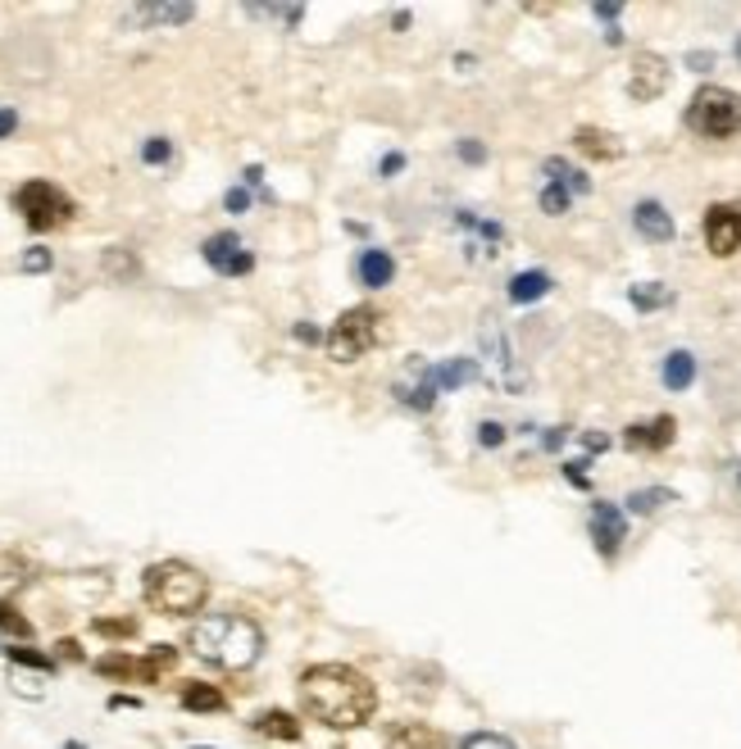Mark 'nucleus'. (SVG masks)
Masks as SVG:
<instances>
[{
	"label": "nucleus",
	"mask_w": 741,
	"mask_h": 749,
	"mask_svg": "<svg viewBox=\"0 0 741 749\" xmlns=\"http://www.w3.org/2000/svg\"><path fill=\"white\" fill-rule=\"evenodd\" d=\"M300 709L332 732H355L378 713V686L350 663H314L300 673Z\"/></svg>",
	"instance_id": "nucleus-1"
},
{
	"label": "nucleus",
	"mask_w": 741,
	"mask_h": 749,
	"mask_svg": "<svg viewBox=\"0 0 741 749\" xmlns=\"http://www.w3.org/2000/svg\"><path fill=\"white\" fill-rule=\"evenodd\" d=\"M187 645H192V654L200 663L223 667V673H246V667H255L260 654H264V632H260L255 617L227 609V613L196 617Z\"/></svg>",
	"instance_id": "nucleus-2"
},
{
	"label": "nucleus",
	"mask_w": 741,
	"mask_h": 749,
	"mask_svg": "<svg viewBox=\"0 0 741 749\" xmlns=\"http://www.w3.org/2000/svg\"><path fill=\"white\" fill-rule=\"evenodd\" d=\"M141 596L150 609H160L169 617H192L206 609L210 600V582L200 567L183 563V559H164V563H150L146 577H141Z\"/></svg>",
	"instance_id": "nucleus-3"
},
{
	"label": "nucleus",
	"mask_w": 741,
	"mask_h": 749,
	"mask_svg": "<svg viewBox=\"0 0 741 749\" xmlns=\"http://www.w3.org/2000/svg\"><path fill=\"white\" fill-rule=\"evenodd\" d=\"M687 127L709 141L737 137L741 133V96L728 87H701L692 96V105H687Z\"/></svg>",
	"instance_id": "nucleus-4"
},
{
	"label": "nucleus",
	"mask_w": 741,
	"mask_h": 749,
	"mask_svg": "<svg viewBox=\"0 0 741 749\" xmlns=\"http://www.w3.org/2000/svg\"><path fill=\"white\" fill-rule=\"evenodd\" d=\"M378 341H382V314L373 304H355V309H346L337 323H332L328 354L337 359V364H355V359H365Z\"/></svg>",
	"instance_id": "nucleus-5"
},
{
	"label": "nucleus",
	"mask_w": 741,
	"mask_h": 749,
	"mask_svg": "<svg viewBox=\"0 0 741 749\" xmlns=\"http://www.w3.org/2000/svg\"><path fill=\"white\" fill-rule=\"evenodd\" d=\"M14 210L23 214V223L33 232H50V227L73 219V200L55 183H46V177H28V183L14 191Z\"/></svg>",
	"instance_id": "nucleus-6"
},
{
	"label": "nucleus",
	"mask_w": 741,
	"mask_h": 749,
	"mask_svg": "<svg viewBox=\"0 0 741 749\" xmlns=\"http://www.w3.org/2000/svg\"><path fill=\"white\" fill-rule=\"evenodd\" d=\"M200 260H206L219 277H246L255 269V254L242 246L237 232H214V237H206V246H200Z\"/></svg>",
	"instance_id": "nucleus-7"
},
{
	"label": "nucleus",
	"mask_w": 741,
	"mask_h": 749,
	"mask_svg": "<svg viewBox=\"0 0 741 749\" xmlns=\"http://www.w3.org/2000/svg\"><path fill=\"white\" fill-rule=\"evenodd\" d=\"M705 246H709V254H719V260L741 250V200L709 204L705 210Z\"/></svg>",
	"instance_id": "nucleus-8"
},
{
	"label": "nucleus",
	"mask_w": 741,
	"mask_h": 749,
	"mask_svg": "<svg viewBox=\"0 0 741 749\" xmlns=\"http://www.w3.org/2000/svg\"><path fill=\"white\" fill-rule=\"evenodd\" d=\"M482 350H487L492 377L505 386V391H523V386H528V373H523V364H519L515 346H509L505 327H482Z\"/></svg>",
	"instance_id": "nucleus-9"
},
{
	"label": "nucleus",
	"mask_w": 741,
	"mask_h": 749,
	"mask_svg": "<svg viewBox=\"0 0 741 749\" xmlns=\"http://www.w3.org/2000/svg\"><path fill=\"white\" fill-rule=\"evenodd\" d=\"M442 396V386H437V373H432V364H423V359H410L405 364V373L396 377V400L405 409H415V413H428L432 404H437Z\"/></svg>",
	"instance_id": "nucleus-10"
},
{
	"label": "nucleus",
	"mask_w": 741,
	"mask_h": 749,
	"mask_svg": "<svg viewBox=\"0 0 741 749\" xmlns=\"http://www.w3.org/2000/svg\"><path fill=\"white\" fill-rule=\"evenodd\" d=\"M664 91H669V64H664L655 50H642V55L632 60V73H628V96L646 105V100H655Z\"/></svg>",
	"instance_id": "nucleus-11"
},
{
	"label": "nucleus",
	"mask_w": 741,
	"mask_h": 749,
	"mask_svg": "<svg viewBox=\"0 0 741 749\" xmlns=\"http://www.w3.org/2000/svg\"><path fill=\"white\" fill-rule=\"evenodd\" d=\"M586 527H592V540H596L601 559H615V554H619L623 536H628V519H623L619 504L596 500V504H592V519H586Z\"/></svg>",
	"instance_id": "nucleus-12"
},
{
	"label": "nucleus",
	"mask_w": 741,
	"mask_h": 749,
	"mask_svg": "<svg viewBox=\"0 0 741 749\" xmlns=\"http://www.w3.org/2000/svg\"><path fill=\"white\" fill-rule=\"evenodd\" d=\"M674 436H678V423L669 419V413H659V419H651V423H632L623 432V446L642 450V454H655V450H669Z\"/></svg>",
	"instance_id": "nucleus-13"
},
{
	"label": "nucleus",
	"mask_w": 741,
	"mask_h": 749,
	"mask_svg": "<svg viewBox=\"0 0 741 749\" xmlns=\"http://www.w3.org/2000/svg\"><path fill=\"white\" fill-rule=\"evenodd\" d=\"M382 749H450V740L428 722H392L387 736H382Z\"/></svg>",
	"instance_id": "nucleus-14"
},
{
	"label": "nucleus",
	"mask_w": 741,
	"mask_h": 749,
	"mask_svg": "<svg viewBox=\"0 0 741 749\" xmlns=\"http://www.w3.org/2000/svg\"><path fill=\"white\" fill-rule=\"evenodd\" d=\"M632 227L642 232L646 241H655V246L674 241V214L664 210L659 200H637V210H632Z\"/></svg>",
	"instance_id": "nucleus-15"
},
{
	"label": "nucleus",
	"mask_w": 741,
	"mask_h": 749,
	"mask_svg": "<svg viewBox=\"0 0 741 749\" xmlns=\"http://www.w3.org/2000/svg\"><path fill=\"white\" fill-rule=\"evenodd\" d=\"M355 277H360V287H369V291H382L387 282L396 277V260L387 250H378V246H369V250H360L355 254Z\"/></svg>",
	"instance_id": "nucleus-16"
},
{
	"label": "nucleus",
	"mask_w": 741,
	"mask_h": 749,
	"mask_svg": "<svg viewBox=\"0 0 741 749\" xmlns=\"http://www.w3.org/2000/svg\"><path fill=\"white\" fill-rule=\"evenodd\" d=\"M196 18V5H187V0H160V5H133L127 10V23L133 28H150V23H192Z\"/></svg>",
	"instance_id": "nucleus-17"
},
{
	"label": "nucleus",
	"mask_w": 741,
	"mask_h": 749,
	"mask_svg": "<svg viewBox=\"0 0 741 749\" xmlns=\"http://www.w3.org/2000/svg\"><path fill=\"white\" fill-rule=\"evenodd\" d=\"M177 700H183L187 713H223L227 709V695L219 686H206V682H187Z\"/></svg>",
	"instance_id": "nucleus-18"
},
{
	"label": "nucleus",
	"mask_w": 741,
	"mask_h": 749,
	"mask_svg": "<svg viewBox=\"0 0 741 749\" xmlns=\"http://www.w3.org/2000/svg\"><path fill=\"white\" fill-rule=\"evenodd\" d=\"M177 667V650L173 645H150V650L137 659V682H160L164 673Z\"/></svg>",
	"instance_id": "nucleus-19"
},
{
	"label": "nucleus",
	"mask_w": 741,
	"mask_h": 749,
	"mask_svg": "<svg viewBox=\"0 0 741 749\" xmlns=\"http://www.w3.org/2000/svg\"><path fill=\"white\" fill-rule=\"evenodd\" d=\"M573 146L586 154V160H619V141L609 133H601V127H578Z\"/></svg>",
	"instance_id": "nucleus-20"
},
{
	"label": "nucleus",
	"mask_w": 741,
	"mask_h": 749,
	"mask_svg": "<svg viewBox=\"0 0 741 749\" xmlns=\"http://www.w3.org/2000/svg\"><path fill=\"white\" fill-rule=\"evenodd\" d=\"M551 287H555L551 273H542V269H528V273H519L515 282H509V300H515V304H532V300H542Z\"/></svg>",
	"instance_id": "nucleus-21"
},
{
	"label": "nucleus",
	"mask_w": 741,
	"mask_h": 749,
	"mask_svg": "<svg viewBox=\"0 0 741 749\" xmlns=\"http://www.w3.org/2000/svg\"><path fill=\"white\" fill-rule=\"evenodd\" d=\"M664 386H669V391H687V386H692V377H696V359L687 354V350H674V354H664Z\"/></svg>",
	"instance_id": "nucleus-22"
},
{
	"label": "nucleus",
	"mask_w": 741,
	"mask_h": 749,
	"mask_svg": "<svg viewBox=\"0 0 741 749\" xmlns=\"http://www.w3.org/2000/svg\"><path fill=\"white\" fill-rule=\"evenodd\" d=\"M255 732L269 736V740H300V722L283 709H269V713L255 717Z\"/></svg>",
	"instance_id": "nucleus-23"
},
{
	"label": "nucleus",
	"mask_w": 741,
	"mask_h": 749,
	"mask_svg": "<svg viewBox=\"0 0 741 749\" xmlns=\"http://www.w3.org/2000/svg\"><path fill=\"white\" fill-rule=\"evenodd\" d=\"M432 373H437L442 391H455V386L478 377V359H446V364H432Z\"/></svg>",
	"instance_id": "nucleus-24"
},
{
	"label": "nucleus",
	"mask_w": 741,
	"mask_h": 749,
	"mask_svg": "<svg viewBox=\"0 0 741 749\" xmlns=\"http://www.w3.org/2000/svg\"><path fill=\"white\" fill-rule=\"evenodd\" d=\"M542 173H546V183L569 187V196H586V191H592V183H586V173L569 168L565 160H546V164H542Z\"/></svg>",
	"instance_id": "nucleus-25"
},
{
	"label": "nucleus",
	"mask_w": 741,
	"mask_h": 749,
	"mask_svg": "<svg viewBox=\"0 0 741 749\" xmlns=\"http://www.w3.org/2000/svg\"><path fill=\"white\" fill-rule=\"evenodd\" d=\"M628 300L642 309V314H651V309H664V304H674V291L664 287V282H637V287L628 291Z\"/></svg>",
	"instance_id": "nucleus-26"
},
{
	"label": "nucleus",
	"mask_w": 741,
	"mask_h": 749,
	"mask_svg": "<svg viewBox=\"0 0 741 749\" xmlns=\"http://www.w3.org/2000/svg\"><path fill=\"white\" fill-rule=\"evenodd\" d=\"M678 496L669 486H646V490H632L628 496V509L632 513H655V509H664V504H674Z\"/></svg>",
	"instance_id": "nucleus-27"
},
{
	"label": "nucleus",
	"mask_w": 741,
	"mask_h": 749,
	"mask_svg": "<svg viewBox=\"0 0 741 749\" xmlns=\"http://www.w3.org/2000/svg\"><path fill=\"white\" fill-rule=\"evenodd\" d=\"M96 673H100V677H114V682H137V659H127V654H106V659H96Z\"/></svg>",
	"instance_id": "nucleus-28"
},
{
	"label": "nucleus",
	"mask_w": 741,
	"mask_h": 749,
	"mask_svg": "<svg viewBox=\"0 0 741 749\" xmlns=\"http://www.w3.org/2000/svg\"><path fill=\"white\" fill-rule=\"evenodd\" d=\"M5 659L23 663V667H37V673H55V654H37L28 645H5Z\"/></svg>",
	"instance_id": "nucleus-29"
},
{
	"label": "nucleus",
	"mask_w": 741,
	"mask_h": 749,
	"mask_svg": "<svg viewBox=\"0 0 741 749\" xmlns=\"http://www.w3.org/2000/svg\"><path fill=\"white\" fill-rule=\"evenodd\" d=\"M0 632L14 636V640H33V623H28V617H23L10 600H0Z\"/></svg>",
	"instance_id": "nucleus-30"
},
{
	"label": "nucleus",
	"mask_w": 741,
	"mask_h": 749,
	"mask_svg": "<svg viewBox=\"0 0 741 749\" xmlns=\"http://www.w3.org/2000/svg\"><path fill=\"white\" fill-rule=\"evenodd\" d=\"M569 204H573L569 187H559V183H546V187H542V210H546L551 219H559V214H569Z\"/></svg>",
	"instance_id": "nucleus-31"
},
{
	"label": "nucleus",
	"mask_w": 741,
	"mask_h": 749,
	"mask_svg": "<svg viewBox=\"0 0 741 749\" xmlns=\"http://www.w3.org/2000/svg\"><path fill=\"white\" fill-rule=\"evenodd\" d=\"M50 264H55V254L46 246H28L18 254V273H50Z\"/></svg>",
	"instance_id": "nucleus-32"
},
{
	"label": "nucleus",
	"mask_w": 741,
	"mask_h": 749,
	"mask_svg": "<svg viewBox=\"0 0 741 749\" xmlns=\"http://www.w3.org/2000/svg\"><path fill=\"white\" fill-rule=\"evenodd\" d=\"M246 14H255V18H283V23H300V18H305V5H246Z\"/></svg>",
	"instance_id": "nucleus-33"
},
{
	"label": "nucleus",
	"mask_w": 741,
	"mask_h": 749,
	"mask_svg": "<svg viewBox=\"0 0 741 749\" xmlns=\"http://www.w3.org/2000/svg\"><path fill=\"white\" fill-rule=\"evenodd\" d=\"M91 632L96 636H137V623L133 617H96Z\"/></svg>",
	"instance_id": "nucleus-34"
},
{
	"label": "nucleus",
	"mask_w": 741,
	"mask_h": 749,
	"mask_svg": "<svg viewBox=\"0 0 741 749\" xmlns=\"http://www.w3.org/2000/svg\"><path fill=\"white\" fill-rule=\"evenodd\" d=\"M459 749H519L509 736H496V732H473L469 740H459Z\"/></svg>",
	"instance_id": "nucleus-35"
},
{
	"label": "nucleus",
	"mask_w": 741,
	"mask_h": 749,
	"mask_svg": "<svg viewBox=\"0 0 741 749\" xmlns=\"http://www.w3.org/2000/svg\"><path fill=\"white\" fill-rule=\"evenodd\" d=\"M28 573H33V563L23 554H0V577H5V582H23Z\"/></svg>",
	"instance_id": "nucleus-36"
},
{
	"label": "nucleus",
	"mask_w": 741,
	"mask_h": 749,
	"mask_svg": "<svg viewBox=\"0 0 741 749\" xmlns=\"http://www.w3.org/2000/svg\"><path fill=\"white\" fill-rule=\"evenodd\" d=\"M141 160H146V164H169V160H173L169 137H150V141L141 146Z\"/></svg>",
	"instance_id": "nucleus-37"
},
{
	"label": "nucleus",
	"mask_w": 741,
	"mask_h": 749,
	"mask_svg": "<svg viewBox=\"0 0 741 749\" xmlns=\"http://www.w3.org/2000/svg\"><path fill=\"white\" fill-rule=\"evenodd\" d=\"M106 269H110L114 277H133V273H137V260H133V254H123V246H114V250L106 254Z\"/></svg>",
	"instance_id": "nucleus-38"
},
{
	"label": "nucleus",
	"mask_w": 741,
	"mask_h": 749,
	"mask_svg": "<svg viewBox=\"0 0 741 749\" xmlns=\"http://www.w3.org/2000/svg\"><path fill=\"white\" fill-rule=\"evenodd\" d=\"M223 210H227V214H246V210H250V187H227Z\"/></svg>",
	"instance_id": "nucleus-39"
},
{
	"label": "nucleus",
	"mask_w": 741,
	"mask_h": 749,
	"mask_svg": "<svg viewBox=\"0 0 741 749\" xmlns=\"http://www.w3.org/2000/svg\"><path fill=\"white\" fill-rule=\"evenodd\" d=\"M478 446H505V427L501 423H478Z\"/></svg>",
	"instance_id": "nucleus-40"
},
{
	"label": "nucleus",
	"mask_w": 741,
	"mask_h": 749,
	"mask_svg": "<svg viewBox=\"0 0 741 749\" xmlns=\"http://www.w3.org/2000/svg\"><path fill=\"white\" fill-rule=\"evenodd\" d=\"M455 150H459V160H465V164H482V160H487V150H482V141H459Z\"/></svg>",
	"instance_id": "nucleus-41"
},
{
	"label": "nucleus",
	"mask_w": 741,
	"mask_h": 749,
	"mask_svg": "<svg viewBox=\"0 0 741 749\" xmlns=\"http://www.w3.org/2000/svg\"><path fill=\"white\" fill-rule=\"evenodd\" d=\"M565 477L578 486V490H586L592 482H586V459H573V463H565Z\"/></svg>",
	"instance_id": "nucleus-42"
},
{
	"label": "nucleus",
	"mask_w": 741,
	"mask_h": 749,
	"mask_svg": "<svg viewBox=\"0 0 741 749\" xmlns=\"http://www.w3.org/2000/svg\"><path fill=\"white\" fill-rule=\"evenodd\" d=\"M292 337H296L300 346H319V341H323V332H319V327H310V323H296V327H292Z\"/></svg>",
	"instance_id": "nucleus-43"
},
{
	"label": "nucleus",
	"mask_w": 741,
	"mask_h": 749,
	"mask_svg": "<svg viewBox=\"0 0 741 749\" xmlns=\"http://www.w3.org/2000/svg\"><path fill=\"white\" fill-rule=\"evenodd\" d=\"M400 168H405V154H396V150H392V154H382V160H378V173H382V177H396Z\"/></svg>",
	"instance_id": "nucleus-44"
},
{
	"label": "nucleus",
	"mask_w": 741,
	"mask_h": 749,
	"mask_svg": "<svg viewBox=\"0 0 741 749\" xmlns=\"http://www.w3.org/2000/svg\"><path fill=\"white\" fill-rule=\"evenodd\" d=\"M55 659H69V663H83V650H78V640H60V645H55Z\"/></svg>",
	"instance_id": "nucleus-45"
},
{
	"label": "nucleus",
	"mask_w": 741,
	"mask_h": 749,
	"mask_svg": "<svg viewBox=\"0 0 741 749\" xmlns=\"http://www.w3.org/2000/svg\"><path fill=\"white\" fill-rule=\"evenodd\" d=\"M14 127H18V114L14 110H0V137H14Z\"/></svg>",
	"instance_id": "nucleus-46"
},
{
	"label": "nucleus",
	"mask_w": 741,
	"mask_h": 749,
	"mask_svg": "<svg viewBox=\"0 0 741 749\" xmlns=\"http://www.w3.org/2000/svg\"><path fill=\"white\" fill-rule=\"evenodd\" d=\"M592 14H596L601 23H615V18L623 14V5H592Z\"/></svg>",
	"instance_id": "nucleus-47"
},
{
	"label": "nucleus",
	"mask_w": 741,
	"mask_h": 749,
	"mask_svg": "<svg viewBox=\"0 0 741 749\" xmlns=\"http://www.w3.org/2000/svg\"><path fill=\"white\" fill-rule=\"evenodd\" d=\"M542 446H546V450H559V446H565V427H551V432L542 436Z\"/></svg>",
	"instance_id": "nucleus-48"
},
{
	"label": "nucleus",
	"mask_w": 741,
	"mask_h": 749,
	"mask_svg": "<svg viewBox=\"0 0 741 749\" xmlns=\"http://www.w3.org/2000/svg\"><path fill=\"white\" fill-rule=\"evenodd\" d=\"M110 709H141L137 695H110Z\"/></svg>",
	"instance_id": "nucleus-49"
},
{
	"label": "nucleus",
	"mask_w": 741,
	"mask_h": 749,
	"mask_svg": "<svg viewBox=\"0 0 741 749\" xmlns=\"http://www.w3.org/2000/svg\"><path fill=\"white\" fill-rule=\"evenodd\" d=\"M582 446H586V450H605V446H609V436H601V432H586V436H582Z\"/></svg>",
	"instance_id": "nucleus-50"
},
{
	"label": "nucleus",
	"mask_w": 741,
	"mask_h": 749,
	"mask_svg": "<svg viewBox=\"0 0 741 749\" xmlns=\"http://www.w3.org/2000/svg\"><path fill=\"white\" fill-rule=\"evenodd\" d=\"M687 64H692L696 73H705V68L714 64V55H705V50H696V55H687Z\"/></svg>",
	"instance_id": "nucleus-51"
},
{
	"label": "nucleus",
	"mask_w": 741,
	"mask_h": 749,
	"mask_svg": "<svg viewBox=\"0 0 741 749\" xmlns=\"http://www.w3.org/2000/svg\"><path fill=\"white\" fill-rule=\"evenodd\" d=\"M242 183H246V187H260V183H264V173H260V164H250V168H246V177H242Z\"/></svg>",
	"instance_id": "nucleus-52"
},
{
	"label": "nucleus",
	"mask_w": 741,
	"mask_h": 749,
	"mask_svg": "<svg viewBox=\"0 0 741 749\" xmlns=\"http://www.w3.org/2000/svg\"><path fill=\"white\" fill-rule=\"evenodd\" d=\"M392 23H396V28L405 33V28H410V10H396V14H392Z\"/></svg>",
	"instance_id": "nucleus-53"
},
{
	"label": "nucleus",
	"mask_w": 741,
	"mask_h": 749,
	"mask_svg": "<svg viewBox=\"0 0 741 749\" xmlns=\"http://www.w3.org/2000/svg\"><path fill=\"white\" fill-rule=\"evenodd\" d=\"M64 749H87V745H78V740H69V745H64Z\"/></svg>",
	"instance_id": "nucleus-54"
},
{
	"label": "nucleus",
	"mask_w": 741,
	"mask_h": 749,
	"mask_svg": "<svg viewBox=\"0 0 741 749\" xmlns=\"http://www.w3.org/2000/svg\"><path fill=\"white\" fill-rule=\"evenodd\" d=\"M737 60H741V37H737Z\"/></svg>",
	"instance_id": "nucleus-55"
},
{
	"label": "nucleus",
	"mask_w": 741,
	"mask_h": 749,
	"mask_svg": "<svg viewBox=\"0 0 741 749\" xmlns=\"http://www.w3.org/2000/svg\"><path fill=\"white\" fill-rule=\"evenodd\" d=\"M192 749H214V745H192Z\"/></svg>",
	"instance_id": "nucleus-56"
},
{
	"label": "nucleus",
	"mask_w": 741,
	"mask_h": 749,
	"mask_svg": "<svg viewBox=\"0 0 741 749\" xmlns=\"http://www.w3.org/2000/svg\"><path fill=\"white\" fill-rule=\"evenodd\" d=\"M737 477H741V469H737Z\"/></svg>",
	"instance_id": "nucleus-57"
}]
</instances>
